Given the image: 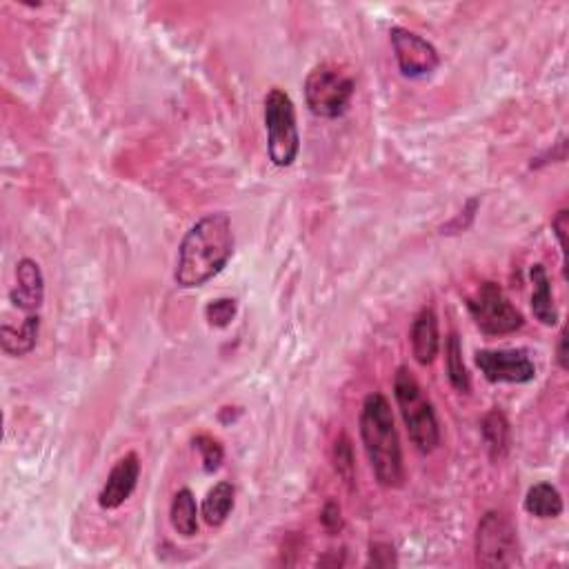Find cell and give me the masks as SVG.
Masks as SVG:
<instances>
[{
  "instance_id": "9c48e42d",
  "label": "cell",
  "mask_w": 569,
  "mask_h": 569,
  "mask_svg": "<svg viewBox=\"0 0 569 569\" xmlns=\"http://www.w3.org/2000/svg\"><path fill=\"white\" fill-rule=\"evenodd\" d=\"M476 365L489 383H529L536 378V365L521 349H481Z\"/></svg>"
},
{
  "instance_id": "484cf974",
  "label": "cell",
  "mask_w": 569,
  "mask_h": 569,
  "mask_svg": "<svg viewBox=\"0 0 569 569\" xmlns=\"http://www.w3.org/2000/svg\"><path fill=\"white\" fill-rule=\"evenodd\" d=\"M556 361H558V365H561V369H567V332H565V329L561 332V336H558Z\"/></svg>"
},
{
  "instance_id": "7c38bea8",
  "label": "cell",
  "mask_w": 569,
  "mask_h": 569,
  "mask_svg": "<svg viewBox=\"0 0 569 569\" xmlns=\"http://www.w3.org/2000/svg\"><path fill=\"white\" fill-rule=\"evenodd\" d=\"M412 354L418 365H432L438 356V347H441V336H438V318L432 307H425L418 312L412 325Z\"/></svg>"
},
{
  "instance_id": "5b68a950",
  "label": "cell",
  "mask_w": 569,
  "mask_h": 569,
  "mask_svg": "<svg viewBox=\"0 0 569 569\" xmlns=\"http://www.w3.org/2000/svg\"><path fill=\"white\" fill-rule=\"evenodd\" d=\"M478 567H518L521 545L514 523L503 512H487L476 527L474 538Z\"/></svg>"
},
{
  "instance_id": "7a4b0ae2",
  "label": "cell",
  "mask_w": 569,
  "mask_h": 569,
  "mask_svg": "<svg viewBox=\"0 0 569 569\" xmlns=\"http://www.w3.org/2000/svg\"><path fill=\"white\" fill-rule=\"evenodd\" d=\"M361 438L376 481L383 487H401L405 481L403 449L394 414L383 394H369L361 409Z\"/></svg>"
},
{
  "instance_id": "7402d4cb",
  "label": "cell",
  "mask_w": 569,
  "mask_h": 569,
  "mask_svg": "<svg viewBox=\"0 0 569 569\" xmlns=\"http://www.w3.org/2000/svg\"><path fill=\"white\" fill-rule=\"evenodd\" d=\"M194 447L201 452L203 456V467H205V472H216L218 467H221L223 463V445L216 441V438L212 436H207V434H201V436H196L194 438Z\"/></svg>"
},
{
  "instance_id": "d6986e66",
  "label": "cell",
  "mask_w": 569,
  "mask_h": 569,
  "mask_svg": "<svg viewBox=\"0 0 569 569\" xmlns=\"http://www.w3.org/2000/svg\"><path fill=\"white\" fill-rule=\"evenodd\" d=\"M445 361H447V378L456 392L467 394L472 389V381H469L467 367L463 361V345L458 341L456 334H449L447 347H445Z\"/></svg>"
},
{
  "instance_id": "603a6c76",
  "label": "cell",
  "mask_w": 569,
  "mask_h": 569,
  "mask_svg": "<svg viewBox=\"0 0 569 569\" xmlns=\"http://www.w3.org/2000/svg\"><path fill=\"white\" fill-rule=\"evenodd\" d=\"M369 567H396L398 565V558H396V552H394V547L389 545V543H381V541H376L369 545V561H367Z\"/></svg>"
},
{
  "instance_id": "9a60e30c",
  "label": "cell",
  "mask_w": 569,
  "mask_h": 569,
  "mask_svg": "<svg viewBox=\"0 0 569 569\" xmlns=\"http://www.w3.org/2000/svg\"><path fill=\"white\" fill-rule=\"evenodd\" d=\"M234 485L232 483H218L209 489L203 501V521L209 527H221L234 509Z\"/></svg>"
},
{
  "instance_id": "4fadbf2b",
  "label": "cell",
  "mask_w": 569,
  "mask_h": 569,
  "mask_svg": "<svg viewBox=\"0 0 569 569\" xmlns=\"http://www.w3.org/2000/svg\"><path fill=\"white\" fill-rule=\"evenodd\" d=\"M38 332H41V316L29 314L25 321L14 327L12 323L0 325V345L7 356H27L38 343Z\"/></svg>"
},
{
  "instance_id": "52a82bcc",
  "label": "cell",
  "mask_w": 569,
  "mask_h": 569,
  "mask_svg": "<svg viewBox=\"0 0 569 569\" xmlns=\"http://www.w3.org/2000/svg\"><path fill=\"white\" fill-rule=\"evenodd\" d=\"M467 309L476 327L487 336L514 334L523 327V314L509 303V298L496 283H483L467 298Z\"/></svg>"
},
{
  "instance_id": "cb8c5ba5",
  "label": "cell",
  "mask_w": 569,
  "mask_h": 569,
  "mask_svg": "<svg viewBox=\"0 0 569 569\" xmlns=\"http://www.w3.org/2000/svg\"><path fill=\"white\" fill-rule=\"evenodd\" d=\"M321 525L327 529L329 534H338L343 529V514H341V507L338 503L329 501L325 503L323 512H321Z\"/></svg>"
},
{
  "instance_id": "2e32d148",
  "label": "cell",
  "mask_w": 569,
  "mask_h": 569,
  "mask_svg": "<svg viewBox=\"0 0 569 569\" xmlns=\"http://www.w3.org/2000/svg\"><path fill=\"white\" fill-rule=\"evenodd\" d=\"M169 521L178 534L185 538H192L198 532V509L196 498L187 487L178 489L174 494L172 507H169Z\"/></svg>"
},
{
  "instance_id": "d4e9b609",
  "label": "cell",
  "mask_w": 569,
  "mask_h": 569,
  "mask_svg": "<svg viewBox=\"0 0 569 569\" xmlns=\"http://www.w3.org/2000/svg\"><path fill=\"white\" fill-rule=\"evenodd\" d=\"M567 227H569V214H567V209H561V212L554 216L552 229H554V234L558 238V245H561L563 263L565 265H567Z\"/></svg>"
},
{
  "instance_id": "8fae6325",
  "label": "cell",
  "mask_w": 569,
  "mask_h": 569,
  "mask_svg": "<svg viewBox=\"0 0 569 569\" xmlns=\"http://www.w3.org/2000/svg\"><path fill=\"white\" fill-rule=\"evenodd\" d=\"M9 301L27 316L38 314V309H41L45 301V278L41 265L32 261V258H23V261L16 265V285L12 292H9Z\"/></svg>"
},
{
  "instance_id": "8992f818",
  "label": "cell",
  "mask_w": 569,
  "mask_h": 569,
  "mask_svg": "<svg viewBox=\"0 0 569 569\" xmlns=\"http://www.w3.org/2000/svg\"><path fill=\"white\" fill-rule=\"evenodd\" d=\"M354 96V81L338 69L321 65L305 78V103L321 118H338L347 112Z\"/></svg>"
},
{
  "instance_id": "30bf717a",
  "label": "cell",
  "mask_w": 569,
  "mask_h": 569,
  "mask_svg": "<svg viewBox=\"0 0 569 569\" xmlns=\"http://www.w3.org/2000/svg\"><path fill=\"white\" fill-rule=\"evenodd\" d=\"M138 476H141V463H138V456L125 454L121 461H118L112 472H109L107 481L98 494V505L103 509H118L129 496L134 494V489L138 485Z\"/></svg>"
},
{
  "instance_id": "ffe728a7",
  "label": "cell",
  "mask_w": 569,
  "mask_h": 569,
  "mask_svg": "<svg viewBox=\"0 0 569 569\" xmlns=\"http://www.w3.org/2000/svg\"><path fill=\"white\" fill-rule=\"evenodd\" d=\"M334 469L345 483L354 481V469H356L354 449H352V443H349V438L345 434L338 436L336 443H334Z\"/></svg>"
},
{
  "instance_id": "ba28073f",
  "label": "cell",
  "mask_w": 569,
  "mask_h": 569,
  "mask_svg": "<svg viewBox=\"0 0 569 569\" xmlns=\"http://www.w3.org/2000/svg\"><path fill=\"white\" fill-rule=\"evenodd\" d=\"M389 38H392L396 63L401 67L403 76L423 78L436 72L438 65H441V56H438L436 47L425 41L423 36L409 32L405 27H392Z\"/></svg>"
},
{
  "instance_id": "277c9868",
  "label": "cell",
  "mask_w": 569,
  "mask_h": 569,
  "mask_svg": "<svg viewBox=\"0 0 569 569\" xmlns=\"http://www.w3.org/2000/svg\"><path fill=\"white\" fill-rule=\"evenodd\" d=\"M265 129L267 154L276 167H292L301 152V134L296 125V109L283 89L274 87L265 96Z\"/></svg>"
},
{
  "instance_id": "44dd1931",
  "label": "cell",
  "mask_w": 569,
  "mask_h": 569,
  "mask_svg": "<svg viewBox=\"0 0 569 569\" xmlns=\"http://www.w3.org/2000/svg\"><path fill=\"white\" fill-rule=\"evenodd\" d=\"M236 312H238V305L234 298H216V301L207 303L205 318L212 327H227L234 321Z\"/></svg>"
},
{
  "instance_id": "3957f363",
  "label": "cell",
  "mask_w": 569,
  "mask_h": 569,
  "mask_svg": "<svg viewBox=\"0 0 569 569\" xmlns=\"http://www.w3.org/2000/svg\"><path fill=\"white\" fill-rule=\"evenodd\" d=\"M394 396L398 409H401L409 441L421 454H432L441 443V427H438L432 401L425 396L421 383L416 381V376L407 367H398L394 378Z\"/></svg>"
},
{
  "instance_id": "ac0fdd59",
  "label": "cell",
  "mask_w": 569,
  "mask_h": 569,
  "mask_svg": "<svg viewBox=\"0 0 569 569\" xmlns=\"http://www.w3.org/2000/svg\"><path fill=\"white\" fill-rule=\"evenodd\" d=\"M481 432H483L489 456H492L494 461H501V458H505L509 452V423H507V418L498 412V409H494V412H489L483 418Z\"/></svg>"
},
{
  "instance_id": "6da1fadb",
  "label": "cell",
  "mask_w": 569,
  "mask_h": 569,
  "mask_svg": "<svg viewBox=\"0 0 569 569\" xmlns=\"http://www.w3.org/2000/svg\"><path fill=\"white\" fill-rule=\"evenodd\" d=\"M234 256V229L223 212L196 221L178 247L174 281L183 289L203 287L227 267Z\"/></svg>"
},
{
  "instance_id": "5bb4252c",
  "label": "cell",
  "mask_w": 569,
  "mask_h": 569,
  "mask_svg": "<svg viewBox=\"0 0 569 569\" xmlns=\"http://www.w3.org/2000/svg\"><path fill=\"white\" fill-rule=\"evenodd\" d=\"M529 278H532V312L538 323L545 327H554L558 323V309L552 294V281H549L547 269L536 263L529 269Z\"/></svg>"
},
{
  "instance_id": "e0dca14e",
  "label": "cell",
  "mask_w": 569,
  "mask_h": 569,
  "mask_svg": "<svg viewBox=\"0 0 569 569\" xmlns=\"http://www.w3.org/2000/svg\"><path fill=\"white\" fill-rule=\"evenodd\" d=\"M525 509L536 518H558L563 514L561 492L549 483H538L529 487L525 496Z\"/></svg>"
}]
</instances>
